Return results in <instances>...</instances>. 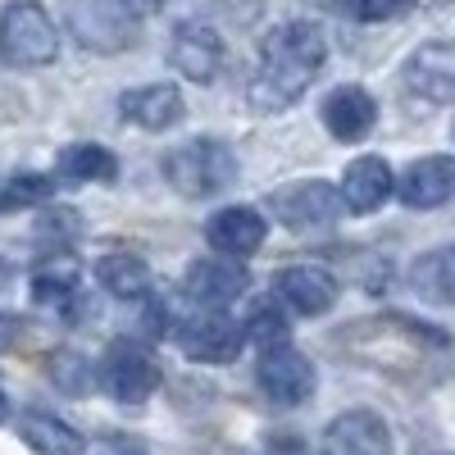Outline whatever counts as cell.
<instances>
[{
	"mask_svg": "<svg viewBox=\"0 0 455 455\" xmlns=\"http://www.w3.org/2000/svg\"><path fill=\"white\" fill-rule=\"evenodd\" d=\"M164 178H169V187L178 196L201 201V196H214V192L237 182V160L223 141L196 137V141H187V146H178V150L164 156Z\"/></svg>",
	"mask_w": 455,
	"mask_h": 455,
	"instance_id": "cell-2",
	"label": "cell"
},
{
	"mask_svg": "<svg viewBox=\"0 0 455 455\" xmlns=\"http://www.w3.org/2000/svg\"><path fill=\"white\" fill-rule=\"evenodd\" d=\"M323 60H328V42L315 23H306V19L278 23L259 42V64H255V78L246 87V100L259 114H283L287 105H296L310 92Z\"/></svg>",
	"mask_w": 455,
	"mask_h": 455,
	"instance_id": "cell-1",
	"label": "cell"
},
{
	"mask_svg": "<svg viewBox=\"0 0 455 455\" xmlns=\"http://www.w3.org/2000/svg\"><path fill=\"white\" fill-rule=\"evenodd\" d=\"M323 455H392V428L373 410H347L328 424Z\"/></svg>",
	"mask_w": 455,
	"mask_h": 455,
	"instance_id": "cell-11",
	"label": "cell"
},
{
	"mask_svg": "<svg viewBox=\"0 0 455 455\" xmlns=\"http://www.w3.org/2000/svg\"><path fill=\"white\" fill-rule=\"evenodd\" d=\"M410 287L424 300H433V306H455V246H437L414 259Z\"/></svg>",
	"mask_w": 455,
	"mask_h": 455,
	"instance_id": "cell-21",
	"label": "cell"
},
{
	"mask_svg": "<svg viewBox=\"0 0 455 455\" xmlns=\"http://www.w3.org/2000/svg\"><path fill=\"white\" fill-rule=\"evenodd\" d=\"M46 196H51V178H42V173H19V178H10L5 187H0V214L42 205Z\"/></svg>",
	"mask_w": 455,
	"mask_h": 455,
	"instance_id": "cell-25",
	"label": "cell"
},
{
	"mask_svg": "<svg viewBox=\"0 0 455 455\" xmlns=\"http://www.w3.org/2000/svg\"><path fill=\"white\" fill-rule=\"evenodd\" d=\"M68 28L87 51H128L137 46V19L119 0H68Z\"/></svg>",
	"mask_w": 455,
	"mask_h": 455,
	"instance_id": "cell-5",
	"label": "cell"
},
{
	"mask_svg": "<svg viewBox=\"0 0 455 455\" xmlns=\"http://www.w3.org/2000/svg\"><path fill=\"white\" fill-rule=\"evenodd\" d=\"M96 278L105 291H114L119 300H141L150 291V269L137 255H105L96 264Z\"/></svg>",
	"mask_w": 455,
	"mask_h": 455,
	"instance_id": "cell-22",
	"label": "cell"
},
{
	"mask_svg": "<svg viewBox=\"0 0 455 455\" xmlns=\"http://www.w3.org/2000/svg\"><path fill=\"white\" fill-rule=\"evenodd\" d=\"M242 341H246V332L228 315H201V319H187L178 328L182 355L196 360V364H228V360H237Z\"/></svg>",
	"mask_w": 455,
	"mask_h": 455,
	"instance_id": "cell-10",
	"label": "cell"
},
{
	"mask_svg": "<svg viewBox=\"0 0 455 455\" xmlns=\"http://www.w3.org/2000/svg\"><path fill=\"white\" fill-rule=\"evenodd\" d=\"M246 337L259 341V351L264 347H278V341H287V319L274 306H255L251 319H246Z\"/></svg>",
	"mask_w": 455,
	"mask_h": 455,
	"instance_id": "cell-26",
	"label": "cell"
},
{
	"mask_svg": "<svg viewBox=\"0 0 455 455\" xmlns=\"http://www.w3.org/2000/svg\"><path fill=\"white\" fill-rule=\"evenodd\" d=\"M55 178L60 182H114L119 178V160H114L105 146H96V141H73V146L60 150Z\"/></svg>",
	"mask_w": 455,
	"mask_h": 455,
	"instance_id": "cell-20",
	"label": "cell"
},
{
	"mask_svg": "<svg viewBox=\"0 0 455 455\" xmlns=\"http://www.w3.org/2000/svg\"><path fill=\"white\" fill-rule=\"evenodd\" d=\"M251 287V274L233 259H196L192 269L182 274V291L201 300V306H228Z\"/></svg>",
	"mask_w": 455,
	"mask_h": 455,
	"instance_id": "cell-18",
	"label": "cell"
},
{
	"mask_svg": "<svg viewBox=\"0 0 455 455\" xmlns=\"http://www.w3.org/2000/svg\"><path fill=\"white\" fill-rule=\"evenodd\" d=\"M274 291H278V300H283L287 310L315 319V315H328L332 310L337 278L328 269H319V264H291V269H283L274 278Z\"/></svg>",
	"mask_w": 455,
	"mask_h": 455,
	"instance_id": "cell-12",
	"label": "cell"
},
{
	"mask_svg": "<svg viewBox=\"0 0 455 455\" xmlns=\"http://www.w3.org/2000/svg\"><path fill=\"white\" fill-rule=\"evenodd\" d=\"M378 124V100L364 92V87H337L328 92L323 100V128L337 137V141H364Z\"/></svg>",
	"mask_w": 455,
	"mask_h": 455,
	"instance_id": "cell-17",
	"label": "cell"
},
{
	"mask_svg": "<svg viewBox=\"0 0 455 455\" xmlns=\"http://www.w3.org/2000/svg\"><path fill=\"white\" fill-rule=\"evenodd\" d=\"M119 114L132 128L164 132L187 114V100H182V92L173 83H146V87H132V92L119 96Z\"/></svg>",
	"mask_w": 455,
	"mask_h": 455,
	"instance_id": "cell-13",
	"label": "cell"
},
{
	"mask_svg": "<svg viewBox=\"0 0 455 455\" xmlns=\"http://www.w3.org/2000/svg\"><path fill=\"white\" fill-rule=\"evenodd\" d=\"M396 196L410 210H437L455 196V156H424L414 160L396 187Z\"/></svg>",
	"mask_w": 455,
	"mask_h": 455,
	"instance_id": "cell-14",
	"label": "cell"
},
{
	"mask_svg": "<svg viewBox=\"0 0 455 455\" xmlns=\"http://www.w3.org/2000/svg\"><path fill=\"white\" fill-rule=\"evenodd\" d=\"M19 437L23 446H32L36 455H83L87 442L78 428H68L64 419H55V414H42V410H28L19 414Z\"/></svg>",
	"mask_w": 455,
	"mask_h": 455,
	"instance_id": "cell-19",
	"label": "cell"
},
{
	"mask_svg": "<svg viewBox=\"0 0 455 455\" xmlns=\"http://www.w3.org/2000/svg\"><path fill=\"white\" fill-rule=\"evenodd\" d=\"M60 55V28L36 0H14L0 14V64L5 68H42Z\"/></svg>",
	"mask_w": 455,
	"mask_h": 455,
	"instance_id": "cell-3",
	"label": "cell"
},
{
	"mask_svg": "<svg viewBox=\"0 0 455 455\" xmlns=\"http://www.w3.org/2000/svg\"><path fill=\"white\" fill-rule=\"evenodd\" d=\"M228 51H223V36L210 28V23H182L169 42V64L182 73L187 83H201L210 87L219 78Z\"/></svg>",
	"mask_w": 455,
	"mask_h": 455,
	"instance_id": "cell-8",
	"label": "cell"
},
{
	"mask_svg": "<svg viewBox=\"0 0 455 455\" xmlns=\"http://www.w3.org/2000/svg\"><path fill=\"white\" fill-rule=\"evenodd\" d=\"M269 210H274L278 223L296 228V233H306V228H328V223H337L347 205H341V192H337L332 182L310 178V182H287V187H278V192L269 196Z\"/></svg>",
	"mask_w": 455,
	"mask_h": 455,
	"instance_id": "cell-7",
	"label": "cell"
},
{
	"mask_svg": "<svg viewBox=\"0 0 455 455\" xmlns=\"http://www.w3.org/2000/svg\"><path fill=\"white\" fill-rule=\"evenodd\" d=\"M351 19L360 23H387V19H401L414 10V0H341Z\"/></svg>",
	"mask_w": 455,
	"mask_h": 455,
	"instance_id": "cell-27",
	"label": "cell"
},
{
	"mask_svg": "<svg viewBox=\"0 0 455 455\" xmlns=\"http://www.w3.org/2000/svg\"><path fill=\"white\" fill-rule=\"evenodd\" d=\"M46 378H51L64 396H87V392L96 387V373H92L87 355H78L73 347H55V351L46 355Z\"/></svg>",
	"mask_w": 455,
	"mask_h": 455,
	"instance_id": "cell-23",
	"label": "cell"
},
{
	"mask_svg": "<svg viewBox=\"0 0 455 455\" xmlns=\"http://www.w3.org/2000/svg\"><path fill=\"white\" fill-rule=\"evenodd\" d=\"M19 332H23V323H19L14 315H0V351H5V347H14V341H19Z\"/></svg>",
	"mask_w": 455,
	"mask_h": 455,
	"instance_id": "cell-29",
	"label": "cell"
},
{
	"mask_svg": "<svg viewBox=\"0 0 455 455\" xmlns=\"http://www.w3.org/2000/svg\"><path fill=\"white\" fill-rule=\"evenodd\" d=\"M255 383L274 405H300V401L315 396V364L300 355L291 341H278V347L259 351Z\"/></svg>",
	"mask_w": 455,
	"mask_h": 455,
	"instance_id": "cell-6",
	"label": "cell"
},
{
	"mask_svg": "<svg viewBox=\"0 0 455 455\" xmlns=\"http://www.w3.org/2000/svg\"><path fill=\"white\" fill-rule=\"evenodd\" d=\"M5 410H10V401H5V392H0V419H5Z\"/></svg>",
	"mask_w": 455,
	"mask_h": 455,
	"instance_id": "cell-31",
	"label": "cell"
},
{
	"mask_svg": "<svg viewBox=\"0 0 455 455\" xmlns=\"http://www.w3.org/2000/svg\"><path fill=\"white\" fill-rule=\"evenodd\" d=\"M128 5H141V10H156V5H164V0H128Z\"/></svg>",
	"mask_w": 455,
	"mask_h": 455,
	"instance_id": "cell-30",
	"label": "cell"
},
{
	"mask_svg": "<svg viewBox=\"0 0 455 455\" xmlns=\"http://www.w3.org/2000/svg\"><path fill=\"white\" fill-rule=\"evenodd\" d=\"M341 205H347L351 214H373V210H383L387 196L396 192V182H392V169L387 160H378V156H360L347 164V178H341Z\"/></svg>",
	"mask_w": 455,
	"mask_h": 455,
	"instance_id": "cell-16",
	"label": "cell"
},
{
	"mask_svg": "<svg viewBox=\"0 0 455 455\" xmlns=\"http://www.w3.org/2000/svg\"><path fill=\"white\" fill-rule=\"evenodd\" d=\"M100 383L119 405H146L160 392V364L141 341H114L100 360Z\"/></svg>",
	"mask_w": 455,
	"mask_h": 455,
	"instance_id": "cell-4",
	"label": "cell"
},
{
	"mask_svg": "<svg viewBox=\"0 0 455 455\" xmlns=\"http://www.w3.org/2000/svg\"><path fill=\"white\" fill-rule=\"evenodd\" d=\"M78 264H73L68 255H60V259H46L42 269H36V278H32V291H36V300H51V306H64V300H73L78 296Z\"/></svg>",
	"mask_w": 455,
	"mask_h": 455,
	"instance_id": "cell-24",
	"label": "cell"
},
{
	"mask_svg": "<svg viewBox=\"0 0 455 455\" xmlns=\"http://www.w3.org/2000/svg\"><path fill=\"white\" fill-rule=\"evenodd\" d=\"M264 219H259V210H251V205H228V210H219L210 223H205V242L223 255V259H242V255H255L259 246H264Z\"/></svg>",
	"mask_w": 455,
	"mask_h": 455,
	"instance_id": "cell-15",
	"label": "cell"
},
{
	"mask_svg": "<svg viewBox=\"0 0 455 455\" xmlns=\"http://www.w3.org/2000/svg\"><path fill=\"white\" fill-rule=\"evenodd\" d=\"M96 455H150L137 437H124V433H109V437H100V446H96Z\"/></svg>",
	"mask_w": 455,
	"mask_h": 455,
	"instance_id": "cell-28",
	"label": "cell"
},
{
	"mask_svg": "<svg viewBox=\"0 0 455 455\" xmlns=\"http://www.w3.org/2000/svg\"><path fill=\"white\" fill-rule=\"evenodd\" d=\"M405 87L428 100V105H455V42H428L419 46L405 68H401Z\"/></svg>",
	"mask_w": 455,
	"mask_h": 455,
	"instance_id": "cell-9",
	"label": "cell"
}]
</instances>
